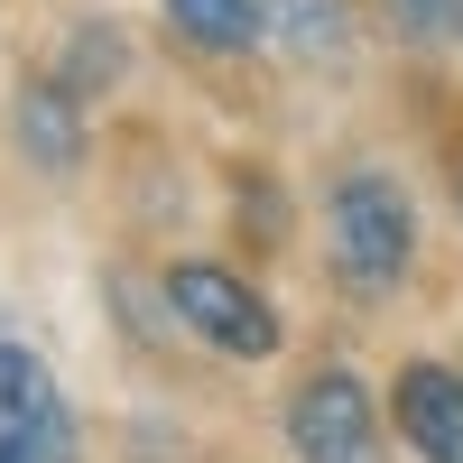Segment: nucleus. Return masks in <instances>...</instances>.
I'll return each instance as SVG.
<instances>
[{
	"label": "nucleus",
	"instance_id": "nucleus-2",
	"mask_svg": "<svg viewBox=\"0 0 463 463\" xmlns=\"http://www.w3.org/2000/svg\"><path fill=\"white\" fill-rule=\"evenodd\" d=\"M167 306L185 325H195L213 353H232V362H260V353H279V316L232 279V269H213V260H185L176 279H167Z\"/></svg>",
	"mask_w": 463,
	"mask_h": 463
},
{
	"label": "nucleus",
	"instance_id": "nucleus-6",
	"mask_svg": "<svg viewBox=\"0 0 463 463\" xmlns=\"http://www.w3.org/2000/svg\"><path fill=\"white\" fill-rule=\"evenodd\" d=\"M19 148H28L47 176H65L74 158H84V121H74V93H65V84H28V93H19Z\"/></svg>",
	"mask_w": 463,
	"mask_h": 463
},
{
	"label": "nucleus",
	"instance_id": "nucleus-1",
	"mask_svg": "<svg viewBox=\"0 0 463 463\" xmlns=\"http://www.w3.org/2000/svg\"><path fill=\"white\" fill-rule=\"evenodd\" d=\"M408 250H417V213L390 176H343L334 185V269L343 288H399L408 279Z\"/></svg>",
	"mask_w": 463,
	"mask_h": 463
},
{
	"label": "nucleus",
	"instance_id": "nucleus-3",
	"mask_svg": "<svg viewBox=\"0 0 463 463\" xmlns=\"http://www.w3.org/2000/svg\"><path fill=\"white\" fill-rule=\"evenodd\" d=\"M288 436L306 463H380V417H371V390L353 371H316L288 408Z\"/></svg>",
	"mask_w": 463,
	"mask_h": 463
},
{
	"label": "nucleus",
	"instance_id": "nucleus-7",
	"mask_svg": "<svg viewBox=\"0 0 463 463\" xmlns=\"http://www.w3.org/2000/svg\"><path fill=\"white\" fill-rule=\"evenodd\" d=\"M167 19L185 28V47L232 56V47H250V37H260V0H167Z\"/></svg>",
	"mask_w": 463,
	"mask_h": 463
},
{
	"label": "nucleus",
	"instance_id": "nucleus-5",
	"mask_svg": "<svg viewBox=\"0 0 463 463\" xmlns=\"http://www.w3.org/2000/svg\"><path fill=\"white\" fill-rule=\"evenodd\" d=\"M399 436L427 463H463V380L445 362H408L399 371Z\"/></svg>",
	"mask_w": 463,
	"mask_h": 463
},
{
	"label": "nucleus",
	"instance_id": "nucleus-4",
	"mask_svg": "<svg viewBox=\"0 0 463 463\" xmlns=\"http://www.w3.org/2000/svg\"><path fill=\"white\" fill-rule=\"evenodd\" d=\"M0 463H74V427L47 362L10 353V343H0Z\"/></svg>",
	"mask_w": 463,
	"mask_h": 463
},
{
	"label": "nucleus",
	"instance_id": "nucleus-8",
	"mask_svg": "<svg viewBox=\"0 0 463 463\" xmlns=\"http://www.w3.org/2000/svg\"><path fill=\"white\" fill-rule=\"evenodd\" d=\"M380 19H390L399 37H417V47H445V37L463 28L454 0H380Z\"/></svg>",
	"mask_w": 463,
	"mask_h": 463
},
{
	"label": "nucleus",
	"instance_id": "nucleus-9",
	"mask_svg": "<svg viewBox=\"0 0 463 463\" xmlns=\"http://www.w3.org/2000/svg\"><path fill=\"white\" fill-rule=\"evenodd\" d=\"M279 19H288V47L334 56V10H325V0H279Z\"/></svg>",
	"mask_w": 463,
	"mask_h": 463
}]
</instances>
